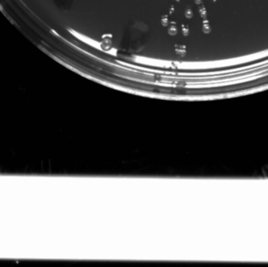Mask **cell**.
<instances>
[{
	"mask_svg": "<svg viewBox=\"0 0 268 267\" xmlns=\"http://www.w3.org/2000/svg\"><path fill=\"white\" fill-rule=\"evenodd\" d=\"M112 44V36L111 35H104L102 36V42L100 43L101 47L104 50H108Z\"/></svg>",
	"mask_w": 268,
	"mask_h": 267,
	"instance_id": "obj_1",
	"label": "cell"
},
{
	"mask_svg": "<svg viewBox=\"0 0 268 267\" xmlns=\"http://www.w3.org/2000/svg\"><path fill=\"white\" fill-rule=\"evenodd\" d=\"M175 52L176 53L181 57H184L187 53V48L184 45L181 44H176L175 45Z\"/></svg>",
	"mask_w": 268,
	"mask_h": 267,
	"instance_id": "obj_2",
	"label": "cell"
},
{
	"mask_svg": "<svg viewBox=\"0 0 268 267\" xmlns=\"http://www.w3.org/2000/svg\"><path fill=\"white\" fill-rule=\"evenodd\" d=\"M168 32L170 35H175L177 34V27L176 22H171L168 28Z\"/></svg>",
	"mask_w": 268,
	"mask_h": 267,
	"instance_id": "obj_3",
	"label": "cell"
},
{
	"mask_svg": "<svg viewBox=\"0 0 268 267\" xmlns=\"http://www.w3.org/2000/svg\"><path fill=\"white\" fill-rule=\"evenodd\" d=\"M202 31L203 32L206 33V34H209V33H210L211 31V27L210 25H209V23L208 20H203L202 22Z\"/></svg>",
	"mask_w": 268,
	"mask_h": 267,
	"instance_id": "obj_4",
	"label": "cell"
},
{
	"mask_svg": "<svg viewBox=\"0 0 268 267\" xmlns=\"http://www.w3.org/2000/svg\"><path fill=\"white\" fill-rule=\"evenodd\" d=\"M181 30H182V33H183V35L184 36H188L189 35V31H190V29H189V27H188V25L184 24H183L182 26H181Z\"/></svg>",
	"mask_w": 268,
	"mask_h": 267,
	"instance_id": "obj_5",
	"label": "cell"
},
{
	"mask_svg": "<svg viewBox=\"0 0 268 267\" xmlns=\"http://www.w3.org/2000/svg\"><path fill=\"white\" fill-rule=\"evenodd\" d=\"M161 23L163 27H166L169 24V17L168 15H163L161 17Z\"/></svg>",
	"mask_w": 268,
	"mask_h": 267,
	"instance_id": "obj_6",
	"label": "cell"
},
{
	"mask_svg": "<svg viewBox=\"0 0 268 267\" xmlns=\"http://www.w3.org/2000/svg\"><path fill=\"white\" fill-rule=\"evenodd\" d=\"M199 13H200V16L202 17V18H203V19H206V16H207V14H206V8H205L204 6H202L199 7Z\"/></svg>",
	"mask_w": 268,
	"mask_h": 267,
	"instance_id": "obj_7",
	"label": "cell"
},
{
	"mask_svg": "<svg viewBox=\"0 0 268 267\" xmlns=\"http://www.w3.org/2000/svg\"><path fill=\"white\" fill-rule=\"evenodd\" d=\"M184 14H185V17L187 18H192V17H193L194 15L193 11H192V10L190 9V8H188V9L186 10Z\"/></svg>",
	"mask_w": 268,
	"mask_h": 267,
	"instance_id": "obj_8",
	"label": "cell"
},
{
	"mask_svg": "<svg viewBox=\"0 0 268 267\" xmlns=\"http://www.w3.org/2000/svg\"><path fill=\"white\" fill-rule=\"evenodd\" d=\"M202 2V0H195V3L196 4H201Z\"/></svg>",
	"mask_w": 268,
	"mask_h": 267,
	"instance_id": "obj_9",
	"label": "cell"
}]
</instances>
